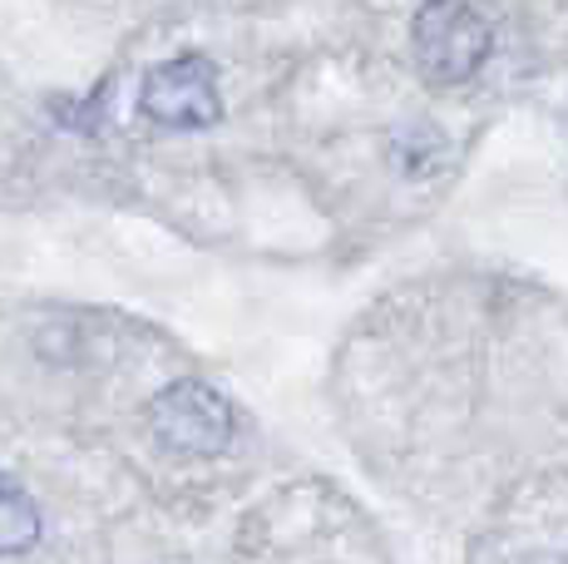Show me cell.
I'll list each match as a JSON object with an SVG mask.
<instances>
[{"label":"cell","instance_id":"6da1fadb","mask_svg":"<svg viewBox=\"0 0 568 564\" xmlns=\"http://www.w3.org/2000/svg\"><path fill=\"white\" fill-rule=\"evenodd\" d=\"M489 20L479 16L469 0H425L415 10V26H410V50L415 64H420L425 80L435 84H460L479 64L489 60Z\"/></svg>","mask_w":568,"mask_h":564},{"label":"cell","instance_id":"277c9868","mask_svg":"<svg viewBox=\"0 0 568 564\" xmlns=\"http://www.w3.org/2000/svg\"><path fill=\"white\" fill-rule=\"evenodd\" d=\"M40 540V510L16 481L0 475V555H26Z\"/></svg>","mask_w":568,"mask_h":564},{"label":"cell","instance_id":"3957f363","mask_svg":"<svg viewBox=\"0 0 568 564\" xmlns=\"http://www.w3.org/2000/svg\"><path fill=\"white\" fill-rule=\"evenodd\" d=\"M139 110L163 129H207L223 119V94H217V70L207 56L163 60L144 74Z\"/></svg>","mask_w":568,"mask_h":564},{"label":"cell","instance_id":"7a4b0ae2","mask_svg":"<svg viewBox=\"0 0 568 564\" xmlns=\"http://www.w3.org/2000/svg\"><path fill=\"white\" fill-rule=\"evenodd\" d=\"M149 431L163 451L173 455H223L233 441L237 421L233 406L207 382H173L149 401Z\"/></svg>","mask_w":568,"mask_h":564}]
</instances>
